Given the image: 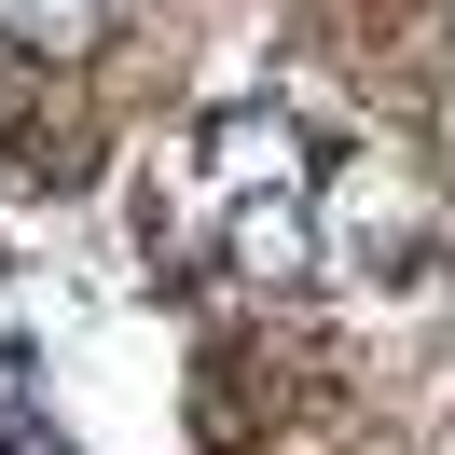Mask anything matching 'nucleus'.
I'll list each match as a JSON object with an SVG mask.
<instances>
[{"instance_id": "f257e3e1", "label": "nucleus", "mask_w": 455, "mask_h": 455, "mask_svg": "<svg viewBox=\"0 0 455 455\" xmlns=\"http://www.w3.org/2000/svg\"><path fill=\"white\" fill-rule=\"evenodd\" d=\"M304 249L317 276H372V290H414L427 276V194L400 152H345L331 180H304Z\"/></svg>"}, {"instance_id": "7ed1b4c3", "label": "nucleus", "mask_w": 455, "mask_h": 455, "mask_svg": "<svg viewBox=\"0 0 455 455\" xmlns=\"http://www.w3.org/2000/svg\"><path fill=\"white\" fill-rule=\"evenodd\" d=\"M124 0H0V42L14 56H97Z\"/></svg>"}, {"instance_id": "f03ea898", "label": "nucleus", "mask_w": 455, "mask_h": 455, "mask_svg": "<svg viewBox=\"0 0 455 455\" xmlns=\"http://www.w3.org/2000/svg\"><path fill=\"white\" fill-rule=\"evenodd\" d=\"M304 124H290V111H221V124H207V207H221V221H235V207H276V194H304Z\"/></svg>"}]
</instances>
